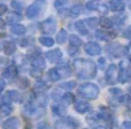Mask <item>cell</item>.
Masks as SVG:
<instances>
[{
	"mask_svg": "<svg viewBox=\"0 0 131 129\" xmlns=\"http://www.w3.org/2000/svg\"><path fill=\"white\" fill-rule=\"evenodd\" d=\"M130 61H131V54H130Z\"/></svg>",
	"mask_w": 131,
	"mask_h": 129,
	"instance_id": "6f0895ef",
	"label": "cell"
},
{
	"mask_svg": "<svg viewBox=\"0 0 131 129\" xmlns=\"http://www.w3.org/2000/svg\"><path fill=\"white\" fill-rule=\"evenodd\" d=\"M67 1H68V0H55V4L54 5H55V7H57V8H60V7L63 6Z\"/></svg>",
	"mask_w": 131,
	"mask_h": 129,
	"instance_id": "bcb514c9",
	"label": "cell"
},
{
	"mask_svg": "<svg viewBox=\"0 0 131 129\" xmlns=\"http://www.w3.org/2000/svg\"><path fill=\"white\" fill-rule=\"evenodd\" d=\"M46 6V0H36L34 4H31L25 11V15L28 18H35L43 12Z\"/></svg>",
	"mask_w": 131,
	"mask_h": 129,
	"instance_id": "3957f363",
	"label": "cell"
},
{
	"mask_svg": "<svg viewBox=\"0 0 131 129\" xmlns=\"http://www.w3.org/2000/svg\"><path fill=\"white\" fill-rule=\"evenodd\" d=\"M74 70L77 77L82 80H92L97 75V65L89 59H76L74 61Z\"/></svg>",
	"mask_w": 131,
	"mask_h": 129,
	"instance_id": "6da1fadb",
	"label": "cell"
},
{
	"mask_svg": "<svg viewBox=\"0 0 131 129\" xmlns=\"http://www.w3.org/2000/svg\"><path fill=\"white\" fill-rule=\"evenodd\" d=\"M16 51V45L13 43V42H7L4 45V52L6 53L7 55H12L14 54Z\"/></svg>",
	"mask_w": 131,
	"mask_h": 129,
	"instance_id": "e0dca14e",
	"label": "cell"
},
{
	"mask_svg": "<svg viewBox=\"0 0 131 129\" xmlns=\"http://www.w3.org/2000/svg\"><path fill=\"white\" fill-rule=\"evenodd\" d=\"M128 5H129V7L131 8V0H128Z\"/></svg>",
	"mask_w": 131,
	"mask_h": 129,
	"instance_id": "11a10c76",
	"label": "cell"
},
{
	"mask_svg": "<svg viewBox=\"0 0 131 129\" xmlns=\"http://www.w3.org/2000/svg\"><path fill=\"white\" fill-rule=\"evenodd\" d=\"M83 12V7L82 5H74V6L70 8V15L71 16H78L82 14Z\"/></svg>",
	"mask_w": 131,
	"mask_h": 129,
	"instance_id": "f546056e",
	"label": "cell"
},
{
	"mask_svg": "<svg viewBox=\"0 0 131 129\" xmlns=\"http://www.w3.org/2000/svg\"><path fill=\"white\" fill-rule=\"evenodd\" d=\"M75 86H76V82H75V81H70V82H64V83L60 84L59 88L69 91V90H71V89H74Z\"/></svg>",
	"mask_w": 131,
	"mask_h": 129,
	"instance_id": "8d00e7d4",
	"label": "cell"
},
{
	"mask_svg": "<svg viewBox=\"0 0 131 129\" xmlns=\"http://www.w3.org/2000/svg\"><path fill=\"white\" fill-rule=\"evenodd\" d=\"M123 37L131 39V25L127 28V30H124V32H123Z\"/></svg>",
	"mask_w": 131,
	"mask_h": 129,
	"instance_id": "f6af8a7d",
	"label": "cell"
},
{
	"mask_svg": "<svg viewBox=\"0 0 131 129\" xmlns=\"http://www.w3.org/2000/svg\"><path fill=\"white\" fill-rule=\"evenodd\" d=\"M125 8V0H114L111 5L113 12H122Z\"/></svg>",
	"mask_w": 131,
	"mask_h": 129,
	"instance_id": "5bb4252c",
	"label": "cell"
},
{
	"mask_svg": "<svg viewBox=\"0 0 131 129\" xmlns=\"http://www.w3.org/2000/svg\"><path fill=\"white\" fill-rule=\"evenodd\" d=\"M10 31L13 32L14 35H24L25 34V27L22 25V24H17V23H15V24H13Z\"/></svg>",
	"mask_w": 131,
	"mask_h": 129,
	"instance_id": "cb8c5ba5",
	"label": "cell"
},
{
	"mask_svg": "<svg viewBox=\"0 0 131 129\" xmlns=\"http://www.w3.org/2000/svg\"><path fill=\"white\" fill-rule=\"evenodd\" d=\"M32 65H34V67L43 69V68H45V60H44V58L41 57L40 54L36 55V57L32 59Z\"/></svg>",
	"mask_w": 131,
	"mask_h": 129,
	"instance_id": "ffe728a7",
	"label": "cell"
},
{
	"mask_svg": "<svg viewBox=\"0 0 131 129\" xmlns=\"http://www.w3.org/2000/svg\"><path fill=\"white\" fill-rule=\"evenodd\" d=\"M108 51L114 58H121L127 54L129 48L127 46L121 45V44H113V45H109Z\"/></svg>",
	"mask_w": 131,
	"mask_h": 129,
	"instance_id": "277c9868",
	"label": "cell"
},
{
	"mask_svg": "<svg viewBox=\"0 0 131 129\" xmlns=\"http://www.w3.org/2000/svg\"><path fill=\"white\" fill-rule=\"evenodd\" d=\"M30 74H31V76L35 77V78H39V77L41 76V69H40V68L35 67L34 69L30 70Z\"/></svg>",
	"mask_w": 131,
	"mask_h": 129,
	"instance_id": "f35d334b",
	"label": "cell"
},
{
	"mask_svg": "<svg viewBox=\"0 0 131 129\" xmlns=\"http://www.w3.org/2000/svg\"><path fill=\"white\" fill-rule=\"evenodd\" d=\"M129 92H130V96H131V86H130V89H129Z\"/></svg>",
	"mask_w": 131,
	"mask_h": 129,
	"instance_id": "9f6ffc18",
	"label": "cell"
},
{
	"mask_svg": "<svg viewBox=\"0 0 131 129\" xmlns=\"http://www.w3.org/2000/svg\"><path fill=\"white\" fill-rule=\"evenodd\" d=\"M2 129H18L20 128V120L16 116L13 118H8L2 122L1 125Z\"/></svg>",
	"mask_w": 131,
	"mask_h": 129,
	"instance_id": "8fae6325",
	"label": "cell"
},
{
	"mask_svg": "<svg viewBox=\"0 0 131 129\" xmlns=\"http://www.w3.org/2000/svg\"><path fill=\"white\" fill-rule=\"evenodd\" d=\"M105 62H106L105 58H100V59H99V64H100V67H101V68L105 66Z\"/></svg>",
	"mask_w": 131,
	"mask_h": 129,
	"instance_id": "816d5d0a",
	"label": "cell"
},
{
	"mask_svg": "<svg viewBox=\"0 0 131 129\" xmlns=\"http://www.w3.org/2000/svg\"><path fill=\"white\" fill-rule=\"evenodd\" d=\"M6 12H7V6H6V5L0 4V16L4 15V14L6 13Z\"/></svg>",
	"mask_w": 131,
	"mask_h": 129,
	"instance_id": "c3c4849f",
	"label": "cell"
},
{
	"mask_svg": "<svg viewBox=\"0 0 131 129\" xmlns=\"http://www.w3.org/2000/svg\"><path fill=\"white\" fill-rule=\"evenodd\" d=\"M98 2L97 0H90V2H89L88 5H86V7H88V9H90V11H93V9L98 8Z\"/></svg>",
	"mask_w": 131,
	"mask_h": 129,
	"instance_id": "ab89813d",
	"label": "cell"
},
{
	"mask_svg": "<svg viewBox=\"0 0 131 129\" xmlns=\"http://www.w3.org/2000/svg\"><path fill=\"white\" fill-rule=\"evenodd\" d=\"M12 7L17 9V11H20V9L22 8V5H21V2L17 1V0H13V1H12Z\"/></svg>",
	"mask_w": 131,
	"mask_h": 129,
	"instance_id": "b9f144b4",
	"label": "cell"
},
{
	"mask_svg": "<svg viewBox=\"0 0 131 129\" xmlns=\"http://www.w3.org/2000/svg\"><path fill=\"white\" fill-rule=\"evenodd\" d=\"M22 95L18 91L15 90H9L6 92V95L2 96V102L4 104H9L12 102H16V103H21L22 102Z\"/></svg>",
	"mask_w": 131,
	"mask_h": 129,
	"instance_id": "8992f818",
	"label": "cell"
},
{
	"mask_svg": "<svg viewBox=\"0 0 131 129\" xmlns=\"http://www.w3.org/2000/svg\"><path fill=\"white\" fill-rule=\"evenodd\" d=\"M54 129H72L69 126V123L66 121V119H61V120H58L54 125Z\"/></svg>",
	"mask_w": 131,
	"mask_h": 129,
	"instance_id": "4316f807",
	"label": "cell"
},
{
	"mask_svg": "<svg viewBox=\"0 0 131 129\" xmlns=\"http://www.w3.org/2000/svg\"><path fill=\"white\" fill-rule=\"evenodd\" d=\"M94 129H107V128L104 127V126H98V127H95Z\"/></svg>",
	"mask_w": 131,
	"mask_h": 129,
	"instance_id": "db71d44e",
	"label": "cell"
},
{
	"mask_svg": "<svg viewBox=\"0 0 131 129\" xmlns=\"http://www.w3.org/2000/svg\"><path fill=\"white\" fill-rule=\"evenodd\" d=\"M123 64H124V62H122L120 66L121 70H120V73H118V81H120V83H127L130 80V74L128 73V69L125 68V66Z\"/></svg>",
	"mask_w": 131,
	"mask_h": 129,
	"instance_id": "4fadbf2b",
	"label": "cell"
},
{
	"mask_svg": "<svg viewBox=\"0 0 131 129\" xmlns=\"http://www.w3.org/2000/svg\"><path fill=\"white\" fill-rule=\"evenodd\" d=\"M74 107H75V110H76V112H78V113H81V114L86 113V112H89L91 110L90 104H89L88 102H85V100H81V99L75 102Z\"/></svg>",
	"mask_w": 131,
	"mask_h": 129,
	"instance_id": "7c38bea8",
	"label": "cell"
},
{
	"mask_svg": "<svg viewBox=\"0 0 131 129\" xmlns=\"http://www.w3.org/2000/svg\"><path fill=\"white\" fill-rule=\"evenodd\" d=\"M5 86H6V82H5V80L1 77V78H0V95H1V92L4 91Z\"/></svg>",
	"mask_w": 131,
	"mask_h": 129,
	"instance_id": "7dc6e473",
	"label": "cell"
},
{
	"mask_svg": "<svg viewBox=\"0 0 131 129\" xmlns=\"http://www.w3.org/2000/svg\"><path fill=\"white\" fill-rule=\"evenodd\" d=\"M98 11H99L100 14L105 15V14L108 13V7H107L106 5H99V6H98Z\"/></svg>",
	"mask_w": 131,
	"mask_h": 129,
	"instance_id": "60d3db41",
	"label": "cell"
},
{
	"mask_svg": "<svg viewBox=\"0 0 131 129\" xmlns=\"http://www.w3.org/2000/svg\"><path fill=\"white\" fill-rule=\"evenodd\" d=\"M16 75H17V68H16V66L10 65L7 68H5L1 77L5 80V81H10V80L15 78Z\"/></svg>",
	"mask_w": 131,
	"mask_h": 129,
	"instance_id": "30bf717a",
	"label": "cell"
},
{
	"mask_svg": "<svg viewBox=\"0 0 131 129\" xmlns=\"http://www.w3.org/2000/svg\"><path fill=\"white\" fill-rule=\"evenodd\" d=\"M12 113V107L9 106V104H4L2 106H0V114L2 116H7Z\"/></svg>",
	"mask_w": 131,
	"mask_h": 129,
	"instance_id": "e575fe53",
	"label": "cell"
},
{
	"mask_svg": "<svg viewBox=\"0 0 131 129\" xmlns=\"http://www.w3.org/2000/svg\"><path fill=\"white\" fill-rule=\"evenodd\" d=\"M47 89H48V85L41 81H38L36 83V85H35V90H36L37 92H40V93H44Z\"/></svg>",
	"mask_w": 131,
	"mask_h": 129,
	"instance_id": "1f68e13d",
	"label": "cell"
},
{
	"mask_svg": "<svg viewBox=\"0 0 131 129\" xmlns=\"http://www.w3.org/2000/svg\"><path fill=\"white\" fill-rule=\"evenodd\" d=\"M57 69H58V72H59V74H60L61 77H68V76L71 75V69H70V67L67 66V65L59 66Z\"/></svg>",
	"mask_w": 131,
	"mask_h": 129,
	"instance_id": "9a60e30c",
	"label": "cell"
},
{
	"mask_svg": "<svg viewBox=\"0 0 131 129\" xmlns=\"http://www.w3.org/2000/svg\"><path fill=\"white\" fill-rule=\"evenodd\" d=\"M66 121L69 123V126L72 129H77L79 127V121L77 120V119L72 118V116H67V118H66Z\"/></svg>",
	"mask_w": 131,
	"mask_h": 129,
	"instance_id": "836d02e7",
	"label": "cell"
},
{
	"mask_svg": "<svg viewBox=\"0 0 131 129\" xmlns=\"http://www.w3.org/2000/svg\"><path fill=\"white\" fill-rule=\"evenodd\" d=\"M45 57L50 62L55 64V62H59L60 60H61L62 52L60 48H54V50H51V51H48V52H46Z\"/></svg>",
	"mask_w": 131,
	"mask_h": 129,
	"instance_id": "9c48e42d",
	"label": "cell"
},
{
	"mask_svg": "<svg viewBox=\"0 0 131 129\" xmlns=\"http://www.w3.org/2000/svg\"><path fill=\"white\" fill-rule=\"evenodd\" d=\"M37 128H38V129H51V127L48 126V123L47 122H44V121L39 122L38 125H37Z\"/></svg>",
	"mask_w": 131,
	"mask_h": 129,
	"instance_id": "7bdbcfd3",
	"label": "cell"
},
{
	"mask_svg": "<svg viewBox=\"0 0 131 129\" xmlns=\"http://www.w3.org/2000/svg\"><path fill=\"white\" fill-rule=\"evenodd\" d=\"M101 119V120H106V121H108V120H111L112 119V114H111V112L108 111L107 108H100V111H99V113H98V119Z\"/></svg>",
	"mask_w": 131,
	"mask_h": 129,
	"instance_id": "603a6c76",
	"label": "cell"
},
{
	"mask_svg": "<svg viewBox=\"0 0 131 129\" xmlns=\"http://www.w3.org/2000/svg\"><path fill=\"white\" fill-rule=\"evenodd\" d=\"M52 112L58 116H62L66 114V105L63 104H58L52 107Z\"/></svg>",
	"mask_w": 131,
	"mask_h": 129,
	"instance_id": "ac0fdd59",
	"label": "cell"
},
{
	"mask_svg": "<svg viewBox=\"0 0 131 129\" xmlns=\"http://www.w3.org/2000/svg\"><path fill=\"white\" fill-rule=\"evenodd\" d=\"M29 42H30V39H29V38L22 39V41H21V46H23V47H25V46H29V45H31V44H29Z\"/></svg>",
	"mask_w": 131,
	"mask_h": 129,
	"instance_id": "681fc988",
	"label": "cell"
},
{
	"mask_svg": "<svg viewBox=\"0 0 131 129\" xmlns=\"http://www.w3.org/2000/svg\"><path fill=\"white\" fill-rule=\"evenodd\" d=\"M57 20L53 17H48L47 20H45L43 22V24H41V29H43L44 34L46 35H52L55 32V30H57Z\"/></svg>",
	"mask_w": 131,
	"mask_h": 129,
	"instance_id": "52a82bcc",
	"label": "cell"
},
{
	"mask_svg": "<svg viewBox=\"0 0 131 129\" xmlns=\"http://www.w3.org/2000/svg\"><path fill=\"white\" fill-rule=\"evenodd\" d=\"M123 128L131 129V121H124V122H123Z\"/></svg>",
	"mask_w": 131,
	"mask_h": 129,
	"instance_id": "f907efd6",
	"label": "cell"
},
{
	"mask_svg": "<svg viewBox=\"0 0 131 129\" xmlns=\"http://www.w3.org/2000/svg\"><path fill=\"white\" fill-rule=\"evenodd\" d=\"M21 15L18 13H9L8 14V17H7V22L8 23H13V24H15L16 22H18V21H21Z\"/></svg>",
	"mask_w": 131,
	"mask_h": 129,
	"instance_id": "83f0119b",
	"label": "cell"
},
{
	"mask_svg": "<svg viewBox=\"0 0 131 129\" xmlns=\"http://www.w3.org/2000/svg\"><path fill=\"white\" fill-rule=\"evenodd\" d=\"M106 80L107 83L109 84H115L118 81V72H117V67L116 65L112 64L109 65V67L106 70Z\"/></svg>",
	"mask_w": 131,
	"mask_h": 129,
	"instance_id": "5b68a950",
	"label": "cell"
},
{
	"mask_svg": "<svg viewBox=\"0 0 131 129\" xmlns=\"http://www.w3.org/2000/svg\"><path fill=\"white\" fill-rule=\"evenodd\" d=\"M85 23H88V27L91 28V29H94V28L98 27V24H99V20L95 17H90L88 18V20L85 21Z\"/></svg>",
	"mask_w": 131,
	"mask_h": 129,
	"instance_id": "d590c367",
	"label": "cell"
},
{
	"mask_svg": "<svg viewBox=\"0 0 131 129\" xmlns=\"http://www.w3.org/2000/svg\"><path fill=\"white\" fill-rule=\"evenodd\" d=\"M67 37H68V34L64 29H61L57 35V42L59 44H63L66 41H67Z\"/></svg>",
	"mask_w": 131,
	"mask_h": 129,
	"instance_id": "f1b7e54d",
	"label": "cell"
},
{
	"mask_svg": "<svg viewBox=\"0 0 131 129\" xmlns=\"http://www.w3.org/2000/svg\"><path fill=\"white\" fill-rule=\"evenodd\" d=\"M61 102H62V104H64V105H70L71 103L75 102V97L71 92H66L62 95Z\"/></svg>",
	"mask_w": 131,
	"mask_h": 129,
	"instance_id": "44dd1931",
	"label": "cell"
},
{
	"mask_svg": "<svg viewBox=\"0 0 131 129\" xmlns=\"http://www.w3.org/2000/svg\"><path fill=\"white\" fill-rule=\"evenodd\" d=\"M69 41H70V46H74V47H77V48L83 44L82 39L79 38L78 36H76V35H71L70 38H69Z\"/></svg>",
	"mask_w": 131,
	"mask_h": 129,
	"instance_id": "484cf974",
	"label": "cell"
},
{
	"mask_svg": "<svg viewBox=\"0 0 131 129\" xmlns=\"http://www.w3.org/2000/svg\"><path fill=\"white\" fill-rule=\"evenodd\" d=\"M99 92V86L94 83H84L78 88V95L86 100L97 99Z\"/></svg>",
	"mask_w": 131,
	"mask_h": 129,
	"instance_id": "7a4b0ae2",
	"label": "cell"
},
{
	"mask_svg": "<svg viewBox=\"0 0 131 129\" xmlns=\"http://www.w3.org/2000/svg\"><path fill=\"white\" fill-rule=\"evenodd\" d=\"M5 28V21L2 18H0V29H4Z\"/></svg>",
	"mask_w": 131,
	"mask_h": 129,
	"instance_id": "f5cc1de1",
	"label": "cell"
},
{
	"mask_svg": "<svg viewBox=\"0 0 131 129\" xmlns=\"http://www.w3.org/2000/svg\"><path fill=\"white\" fill-rule=\"evenodd\" d=\"M113 21L116 23V25H122L127 21V15L125 14H117V15L114 16Z\"/></svg>",
	"mask_w": 131,
	"mask_h": 129,
	"instance_id": "4dcf8cb0",
	"label": "cell"
},
{
	"mask_svg": "<svg viewBox=\"0 0 131 129\" xmlns=\"http://www.w3.org/2000/svg\"><path fill=\"white\" fill-rule=\"evenodd\" d=\"M95 36H97V38L101 39V41L107 42V41H109V39L114 38V37H115V34H108V32H106V31L99 30V31L95 32Z\"/></svg>",
	"mask_w": 131,
	"mask_h": 129,
	"instance_id": "2e32d148",
	"label": "cell"
},
{
	"mask_svg": "<svg viewBox=\"0 0 131 129\" xmlns=\"http://www.w3.org/2000/svg\"><path fill=\"white\" fill-rule=\"evenodd\" d=\"M17 84H18V86H20L21 89H25V88H28V86H29L30 82H29V80H28V78L22 77V78H18Z\"/></svg>",
	"mask_w": 131,
	"mask_h": 129,
	"instance_id": "74e56055",
	"label": "cell"
},
{
	"mask_svg": "<svg viewBox=\"0 0 131 129\" xmlns=\"http://www.w3.org/2000/svg\"><path fill=\"white\" fill-rule=\"evenodd\" d=\"M109 93L113 96H118V95H121V89L112 88V89H109Z\"/></svg>",
	"mask_w": 131,
	"mask_h": 129,
	"instance_id": "ee69618b",
	"label": "cell"
},
{
	"mask_svg": "<svg viewBox=\"0 0 131 129\" xmlns=\"http://www.w3.org/2000/svg\"><path fill=\"white\" fill-rule=\"evenodd\" d=\"M99 24L102 28H105V29H112L114 25V21L111 20L109 17H102V18H100Z\"/></svg>",
	"mask_w": 131,
	"mask_h": 129,
	"instance_id": "7402d4cb",
	"label": "cell"
},
{
	"mask_svg": "<svg viewBox=\"0 0 131 129\" xmlns=\"http://www.w3.org/2000/svg\"><path fill=\"white\" fill-rule=\"evenodd\" d=\"M47 75H48V77H50L51 81H53V82H57V81H59V80L61 78V76H60V74H59V72H58L57 68L50 69L48 70V73H47Z\"/></svg>",
	"mask_w": 131,
	"mask_h": 129,
	"instance_id": "d4e9b609",
	"label": "cell"
},
{
	"mask_svg": "<svg viewBox=\"0 0 131 129\" xmlns=\"http://www.w3.org/2000/svg\"><path fill=\"white\" fill-rule=\"evenodd\" d=\"M84 51L90 55H99L101 53V47L98 43L89 42L86 45H84Z\"/></svg>",
	"mask_w": 131,
	"mask_h": 129,
	"instance_id": "ba28073f",
	"label": "cell"
},
{
	"mask_svg": "<svg viewBox=\"0 0 131 129\" xmlns=\"http://www.w3.org/2000/svg\"><path fill=\"white\" fill-rule=\"evenodd\" d=\"M75 27H76V30L83 36H86L88 35V28L85 27V22L84 21H77L75 22Z\"/></svg>",
	"mask_w": 131,
	"mask_h": 129,
	"instance_id": "d6986e66",
	"label": "cell"
},
{
	"mask_svg": "<svg viewBox=\"0 0 131 129\" xmlns=\"http://www.w3.org/2000/svg\"><path fill=\"white\" fill-rule=\"evenodd\" d=\"M39 43H40L41 45H44V46H47V47H50V46H53L54 42H53V39L51 38V37L43 36V37H40V38H39Z\"/></svg>",
	"mask_w": 131,
	"mask_h": 129,
	"instance_id": "d6a6232c",
	"label": "cell"
}]
</instances>
